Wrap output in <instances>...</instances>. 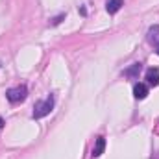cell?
Returning <instances> with one entry per match:
<instances>
[{
	"label": "cell",
	"instance_id": "6da1fadb",
	"mask_svg": "<svg viewBox=\"0 0 159 159\" xmlns=\"http://www.w3.org/2000/svg\"><path fill=\"white\" fill-rule=\"evenodd\" d=\"M54 109V96L50 94L48 98H44L43 102H39L37 106H35V109H34V119L39 120V119H44L46 115H50V111Z\"/></svg>",
	"mask_w": 159,
	"mask_h": 159
},
{
	"label": "cell",
	"instance_id": "7a4b0ae2",
	"mask_svg": "<svg viewBox=\"0 0 159 159\" xmlns=\"http://www.w3.org/2000/svg\"><path fill=\"white\" fill-rule=\"evenodd\" d=\"M28 94V89L26 85H17V87H11L6 91V98L11 102V104H17V102H22Z\"/></svg>",
	"mask_w": 159,
	"mask_h": 159
},
{
	"label": "cell",
	"instance_id": "3957f363",
	"mask_svg": "<svg viewBox=\"0 0 159 159\" xmlns=\"http://www.w3.org/2000/svg\"><path fill=\"white\" fill-rule=\"evenodd\" d=\"M133 96L137 100H144L148 96V85L146 83H135L133 85Z\"/></svg>",
	"mask_w": 159,
	"mask_h": 159
},
{
	"label": "cell",
	"instance_id": "277c9868",
	"mask_svg": "<svg viewBox=\"0 0 159 159\" xmlns=\"http://www.w3.org/2000/svg\"><path fill=\"white\" fill-rule=\"evenodd\" d=\"M146 83L148 85H159V69L156 67H152V69H148L146 70Z\"/></svg>",
	"mask_w": 159,
	"mask_h": 159
},
{
	"label": "cell",
	"instance_id": "5b68a950",
	"mask_svg": "<svg viewBox=\"0 0 159 159\" xmlns=\"http://www.w3.org/2000/svg\"><path fill=\"white\" fill-rule=\"evenodd\" d=\"M106 150V139L104 137H98L96 139V144H94V150H93V157H100Z\"/></svg>",
	"mask_w": 159,
	"mask_h": 159
},
{
	"label": "cell",
	"instance_id": "8992f818",
	"mask_svg": "<svg viewBox=\"0 0 159 159\" xmlns=\"http://www.w3.org/2000/svg\"><path fill=\"white\" fill-rule=\"evenodd\" d=\"M124 6V0H107V4H106V9H107V13H117L120 11V7Z\"/></svg>",
	"mask_w": 159,
	"mask_h": 159
},
{
	"label": "cell",
	"instance_id": "52a82bcc",
	"mask_svg": "<svg viewBox=\"0 0 159 159\" xmlns=\"http://www.w3.org/2000/svg\"><path fill=\"white\" fill-rule=\"evenodd\" d=\"M139 72H141V63H133L129 69L124 70V76H128V78H137Z\"/></svg>",
	"mask_w": 159,
	"mask_h": 159
},
{
	"label": "cell",
	"instance_id": "ba28073f",
	"mask_svg": "<svg viewBox=\"0 0 159 159\" xmlns=\"http://www.w3.org/2000/svg\"><path fill=\"white\" fill-rule=\"evenodd\" d=\"M63 19H65V15H59V17H56V19H54V20H52V24H54V26H56V24H59V22H61V20H63Z\"/></svg>",
	"mask_w": 159,
	"mask_h": 159
},
{
	"label": "cell",
	"instance_id": "9c48e42d",
	"mask_svg": "<svg viewBox=\"0 0 159 159\" xmlns=\"http://www.w3.org/2000/svg\"><path fill=\"white\" fill-rule=\"evenodd\" d=\"M2 128H4V119L0 117V129H2Z\"/></svg>",
	"mask_w": 159,
	"mask_h": 159
},
{
	"label": "cell",
	"instance_id": "30bf717a",
	"mask_svg": "<svg viewBox=\"0 0 159 159\" xmlns=\"http://www.w3.org/2000/svg\"><path fill=\"white\" fill-rule=\"evenodd\" d=\"M157 54H159V44H157Z\"/></svg>",
	"mask_w": 159,
	"mask_h": 159
}]
</instances>
